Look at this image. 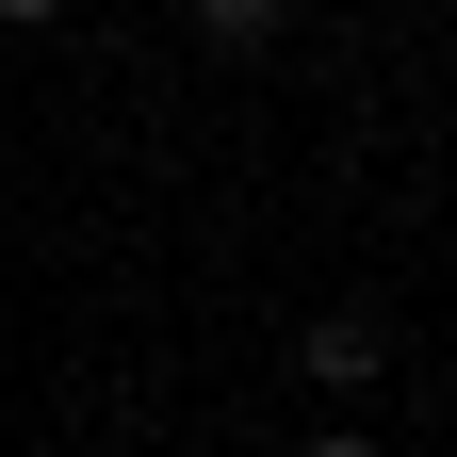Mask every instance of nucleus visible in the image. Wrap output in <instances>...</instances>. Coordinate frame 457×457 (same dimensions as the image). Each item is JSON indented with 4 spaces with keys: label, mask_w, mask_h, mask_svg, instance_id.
Returning <instances> with one entry per match:
<instances>
[{
    "label": "nucleus",
    "mask_w": 457,
    "mask_h": 457,
    "mask_svg": "<svg viewBox=\"0 0 457 457\" xmlns=\"http://www.w3.org/2000/svg\"><path fill=\"white\" fill-rule=\"evenodd\" d=\"M295 360H311V376H327V392H360V376H376V360H392V327H376V311H327V327H311V343H295Z\"/></svg>",
    "instance_id": "f257e3e1"
},
{
    "label": "nucleus",
    "mask_w": 457,
    "mask_h": 457,
    "mask_svg": "<svg viewBox=\"0 0 457 457\" xmlns=\"http://www.w3.org/2000/svg\"><path fill=\"white\" fill-rule=\"evenodd\" d=\"M295 457H376V441H360V425H327V441H295Z\"/></svg>",
    "instance_id": "7ed1b4c3"
},
{
    "label": "nucleus",
    "mask_w": 457,
    "mask_h": 457,
    "mask_svg": "<svg viewBox=\"0 0 457 457\" xmlns=\"http://www.w3.org/2000/svg\"><path fill=\"white\" fill-rule=\"evenodd\" d=\"M0 17H17V33H49V17H66V0H0Z\"/></svg>",
    "instance_id": "20e7f679"
},
{
    "label": "nucleus",
    "mask_w": 457,
    "mask_h": 457,
    "mask_svg": "<svg viewBox=\"0 0 457 457\" xmlns=\"http://www.w3.org/2000/svg\"><path fill=\"white\" fill-rule=\"evenodd\" d=\"M196 33H212V49H278V33H295V0H196Z\"/></svg>",
    "instance_id": "f03ea898"
}]
</instances>
